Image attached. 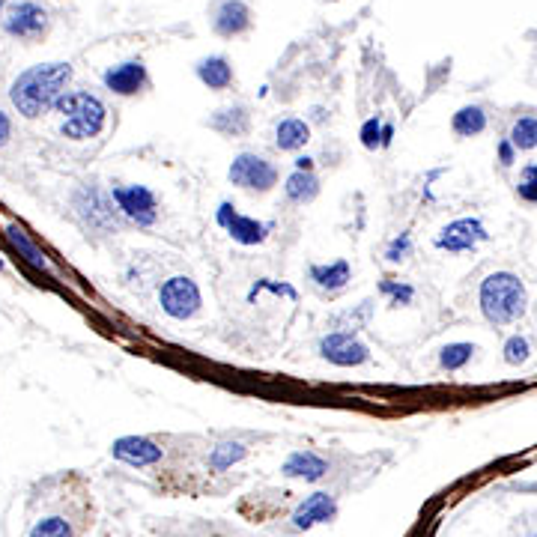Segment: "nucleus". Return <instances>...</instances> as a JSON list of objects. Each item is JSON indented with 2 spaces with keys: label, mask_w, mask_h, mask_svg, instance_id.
I'll list each match as a JSON object with an SVG mask.
<instances>
[{
  "label": "nucleus",
  "mask_w": 537,
  "mask_h": 537,
  "mask_svg": "<svg viewBox=\"0 0 537 537\" xmlns=\"http://www.w3.org/2000/svg\"><path fill=\"white\" fill-rule=\"evenodd\" d=\"M3 3H6V0H0V15H3Z\"/></svg>",
  "instance_id": "e433bc0d"
},
{
  "label": "nucleus",
  "mask_w": 537,
  "mask_h": 537,
  "mask_svg": "<svg viewBox=\"0 0 537 537\" xmlns=\"http://www.w3.org/2000/svg\"><path fill=\"white\" fill-rule=\"evenodd\" d=\"M308 275L320 290H329V293H338L353 281V269H350L347 260H335V263H326V266H311Z\"/></svg>",
  "instance_id": "dca6fc26"
},
{
  "label": "nucleus",
  "mask_w": 537,
  "mask_h": 537,
  "mask_svg": "<svg viewBox=\"0 0 537 537\" xmlns=\"http://www.w3.org/2000/svg\"><path fill=\"white\" fill-rule=\"evenodd\" d=\"M451 129H454V135H460V138H475V135H481V132L487 129V114H484V108H481V105H466V108H460V111L454 114V120H451Z\"/></svg>",
  "instance_id": "5701e85b"
},
{
  "label": "nucleus",
  "mask_w": 537,
  "mask_h": 537,
  "mask_svg": "<svg viewBox=\"0 0 537 537\" xmlns=\"http://www.w3.org/2000/svg\"><path fill=\"white\" fill-rule=\"evenodd\" d=\"M242 457H245V445H242V442H221V445H215L212 454H209V469L224 472V469H230L233 463H239Z\"/></svg>",
  "instance_id": "a878e982"
},
{
  "label": "nucleus",
  "mask_w": 537,
  "mask_h": 537,
  "mask_svg": "<svg viewBox=\"0 0 537 537\" xmlns=\"http://www.w3.org/2000/svg\"><path fill=\"white\" fill-rule=\"evenodd\" d=\"M75 209L81 215V221L93 230H117V209L111 194H105L96 185H81L75 191Z\"/></svg>",
  "instance_id": "6e6552de"
},
{
  "label": "nucleus",
  "mask_w": 537,
  "mask_h": 537,
  "mask_svg": "<svg viewBox=\"0 0 537 537\" xmlns=\"http://www.w3.org/2000/svg\"><path fill=\"white\" fill-rule=\"evenodd\" d=\"M284 194L290 203H311L320 194V179L311 171H293L284 182Z\"/></svg>",
  "instance_id": "4be33fe9"
},
{
  "label": "nucleus",
  "mask_w": 537,
  "mask_h": 537,
  "mask_svg": "<svg viewBox=\"0 0 537 537\" xmlns=\"http://www.w3.org/2000/svg\"><path fill=\"white\" fill-rule=\"evenodd\" d=\"M311 165H314V159H308V156L296 159V171H311Z\"/></svg>",
  "instance_id": "c9c22d12"
},
{
  "label": "nucleus",
  "mask_w": 537,
  "mask_h": 537,
  "mask_svg": "<svg viewBox=\"0 0 537 537\" xmlns=\"http://www.w3.org/2000/svg\"><path fill=\"white\" fill-rule=\"evenodd\" d=\"M27 537H72V529L63 517H42L33 523Z\"/></svg>",
  "instance_id": "cd10ccee"
},
{
  "label": "nucleus",
  "mask_w": 537,
  "mask_h": 537,
  "mask_svg": "<svg viewBox=\"0 0 537 537\" xmlns=\"http://www.w3.org/2000/svg\"><path fill=\"white\" fill-rule=\"evenodd\" d=\"M57 123H60V135L69 141H90L105 129L108 120V108L99 96L87 93V90H75V93H63L60 102L54 105Z\"/></svg>",
  "instance_id": "7ed1b4c3"
},
{
  "label": "nucleus",
  "mask_w": 537,
  "mask_h": 537,
  "mask_svg": "<svg viewBox=\"0 0 537 537\" xmlns=\"http://www.w3.org/2000/svg\"><path fill=\"white\" fill-rule=\"evenodd\" d=\"M511 147L520 153H529L537 147V117H520L514 126H511V135H508Z\"/></svg>",
  "instance_id": "b1692460"
},
{
  "label": "nucleus",
  "mask_w": 537,
  "mask_h": 537,
  "mask_svg": "<svg viewBox=\"0 0 537 537\" xmlns=\"http://www.w3.org/2000/svg\"><path fill=\"white\" fill-rule=\"evenodd\" d=\"M320 356L338 367H358V364L370 361V350L353 332H329L320 341Z\"/></svg>",
  "instance_id": "9b49d317"
},
{
  "label": "nucleus",
  "mask_w": 537,
  "mask_h": 537,
  "mask_svg": "<svg viewBox=\"0 0 537 537\" xmlns=\"http://www.w3.org/2000/svg\"><path fill=\"white\" fill-rule=\"evenodd\" d=\"M9 138H12V120L0 111V150L9 144Z\"/></svg>",
  "instance_id": "72a5a7b5"
},
{
  "label": "nucleus",
  "mask_w": 537,
  "mask_h": 537,
  "mask_svg": "<svg viewBox=\"0 0 537 537\" xmlns=\"http://www.w3.org/2000/svg\"><path fill=\"white\" fill-rule=\"evenodd\" d=\"M111 200L117 212L138 227H153L159 221V200L147 185H114Z\"/></svg>",
  "instance_id": "20e7f679"
},
{
  "label": "nucleus",
  "mask_w": 537,
  "mask_h": 537,
  "mask_svg": "<svg viewBox=\"0 0 537 537\" xmlns=\"http://www.w3.org/2000/svg\"><path fill=\"white\" fill-rule=\"evenodd\" d=\"M517 194L526 203H537V162L523 168V174L517 179Z\"/></svg>",
  "instance_id": "c756f323"
},
{
  "label": "nucleus",
  "mask_w": 537,
  "mask_h": 537,
  "mask_svg": "<svg viewBox=\"0 0 537 537\" xmlns=\"http://www.w3.org/2000/svg\"><path fill=\"white\" fill-rule=\"evenodd\" d=\"M218 224L227 230V236L239 245H263L272 233V224L266 221H257V218H248L242 212H236V206L230 200H224L218 206Z\"/></svg>",
  "instance_id": "9d476101"
},
{
  "label": "nucleus",
  "mask_w": 537,
  "mask_h": 537,
  "mask_svg": "<svg viewBox=\"0 0 537 537\" xmlns=\"http://www.w3.org/2000/svg\"><path fill=\"white\" fill-rule=\"evenodd\" d=\"M409 254H412V236H409V233L394 236V239L388 242V248H385V260H388V263H403Z\"/></svg>",
  "instance_id": "7c9ffc66"
},
{
  "label": "nucleus",
  "mask_w": 537,
  "mask_h": 537,
  "mask_svg": "<svg viewBox=\"0 0 537 537\" xmlns=\"http://www.w3.org/2000/svg\"><path fill=\"white\" fill-rule=\"evenodd\" d=\"M281 475L284 478H299V481H320V478L329 475V463L314 451H293L284 460Z\"/></svg>",
  "instance_id": "2eb2a0df"
},
{
  "label": "nucleus",
  "mask_w": 537,
  "mask_h": 537,
  "mask_svg": "<svg viewBox=\"0 0 537 537\" xmlns=\"http://www.w3.org/2000/svg\"><path fill=\"white\" fill-rule=\"evenodd\" d=\"M338 517V502L332 493H311L293 514V529L308 532L320 523H332Z\"/></svg>",
  "instance_id": "ddd939ff"
},
{
  "label": "nucleus",
  "mask_w": 537,
  "mask_h": 537,
  "mask_svg": "<svg viewBox=\"0 0 537 537\" xmlns=\"http://www.w3.org/2000/svg\"><path fill=\"white\" fill-rule=\"evenodd\" d=\"M379 293L388 296V302H391L394 308L412 305V299H415V290H412L409 284H400V281H382V284H379Z\"/></svg>",
  "instance_id": "c85d7f7f"
},
{
  "label": "nucleus",
  "mask_w": 537,
  "mask_h": 537,
  "mask_svg": "<svg viewBox=\"0 0 537 537\" xmlns=\"http://www.w3.org/2000/svg\"><path fill=\"white\" fill-rule=\"evenodd\" d=\"M502 353H505V361H508L511 367H520V364H526L529 356H532V344H529L526 335H514V338L505 341Z\"/></svg>",
  "instance_id": "bb28decb"
},
{
  "label": "nucleus",
  "mask_w": 537,
  "mask_h": 537,
  "mask_svg": "<svg viewBox=\"0 0 537 537\" xmlns=\"http://www.w3.org/2000/svg\"><path fill=\"white\" fill-rule=\"evenodd\" d=\"M69 81H72V66L69 63H39V66L24 69L12 81L9 99H12V105H15V111L21 117L36 120V117L54 111V105L66 93Z\"/></svg>",
  "instance_id": "f257e3e1"
},
{
  "label": "nucleus",
  "mask_w": 537,
  "mask_h": 537,
  "mask_svg": "<svg viewBox=\"0 0 537 537\" xmlns=\"http://www.w3.org/2000/svg\"><path fill=\"white\" fill-rule=\"evenodd\" d=\"M0 269H3V260H0Z\"/></svg>",
  "instance_id": "4c0bfd02"
},
{
  "label": "nucleus",
  "mask_w": 537,
  "mask_h": 537,
  "mask_svg": "<svg viewBox=\"0 0 537 537\" xmlns=\"http://www.w3.org/2000/svg\"><path fill=\"white\" fill-rule=\"evenodd\" d=\"M197 78L209 87V90H224L233 81V69L224 57H206L197 63Z\"/></svg>",
  "instance_id": "412c9836"
},
{
  "label": "nucleus",
  "mask_w": 537,
  "mask_h": 537,
  "mask_svg": "<svg viewBox=\"0 0 537 537\" xmlns=\"http://www.w3.org/2000/svg\"><path fill=\"white\" fill-rule=\"evenodd\" d=\"M499 162H502L505 168H511V165L517 162V150L511 147V141H502V144H499Z\"/></svg>",
  "instance_id": "473e14b6"
},
{
  "label": "nucleus",
  "mask_w": 537,
  "mask_h": 537,
  "mask_svg": "<svg viewBox=\"0 0 537 537\" xmlns=\"http://www.w3.org/2000/svg\"><path fill=\"white\" fill-rule=\"evenodd\" d=\"M487 239H490V230L484 227L481 218H457L436 233L433 245L436 251H445V254H466V251H475Z\"/></svg>",
  "instance_id": "0eeeda50"
},
{
  "label": "nucleus",
  "mask_w": 537,
  "mask_h": 537,
  "mask_svg": "<svg viewBox=\"0 0 537 537\" xmlns=\"http://www.w3.org/2000/svg\"><path fill=\"white\" fill-rule=\"evenodd\" d=\"M3 30L15 39H39L48 30V9L36 0H18L6 9Z\"/></svg>",
  "instance_id": "1a4fd4ad"
},
{
  "label": "nucleus",
  "mask_w": 537,
  "mask_h": 537,
  "mask_svg": "<svg viewBox=\"0 0 537 537\" xmlns=\"http://www.w3.org/2000/svg\"><path fill=\"white\" fill-rule=\"evenodd\" d=\"M391 138H394V129H391V123H382V147H388V144H391Z\"/></svg>",
  "instance_id": "f704fd0d"
},
{
  "label": "nucleus",
  "mask_w": 537,
  "mask_h": 537,
  "mask_svg": "<svg viewBox=\"0 0 537 537\" xmlns=\"http://www.w3.org/2000/svg\"><path fill=\"white\" fill-rule=\"evenodd\" d=\"M361 144H364V150H379L382 147V123L376 120V117H370L364 126H361Z\"/></svg>",
  "instance_id": "2f4dec72"
},
{
  "label": "nucleus",
  "mask_w": 537,
  "mask_h": 537,
  "mask_svg": "<svg viewBox=\"0 0 537 537\" xmlns=\"http://www.w3.org/2000/svg\"><path fill=\"white\" fill-rule=\"evenodd\" d=\"M478 305L487 323L511 326L529 311V293H526V284L514 272H493L481 281Z\"/></svg>",
  "instance_id": "f03ea898"
},
{
  "label": "nucleus",
  "mask_w": 537,
  "mask_h": 537,
  "mask_svg": "<svg viewBox=\"0 0 537 537\" xmlns=\"http://www.w3.org/2000/svg\"><path fill=\"white\" fill-rule=\"evenodd\" d=\"M209 126H212L215 132L227 135V138H239V135L248 132L251 117H248V111H245L242 105H233V108H221V111L209 120Z\"/></svg>",
  "instance_id": "aec40b11"
},
{
  "label": "nucleus",
  "mask_w": 537,
  "mask_h": 537,
  "mask_svg": "<svg viewBox=\"0 0 537 537\" xmlns=\"http://www.w3.org/2000/svg\"><path fill=\"white\" fill-rule=\"evenodd\" d=\"M6 239L12 242V248L18 251V257H24L33 269H48V257H45V251L27 236V230H24L21 224H9V227H6Z\"/></svg>",
  "instance_id": "6ab92c4d"
},
{
  "label": "nucleus",
  "mask_w": 537,
  "mask_h": 537,
  "mask_svg": "<svg viewBox=\"0 0 537 537\" xmlns=\"http://www.w3.org/2000/svg\"><path fill=\"white\" fill-rule=\"evenodd\" d=\"M478 353V347L475 344H448V347H442L439 350V367L442 370H463L472 358Z\"/></svg>",
  "instance_id": "393cba45"
},
{
  "label": "nucleus",
  "mask_w": 537,
  "mask_h": 537,
  "mask_svg": "<svg viewBox=\"0 0 537 537\" xmlns=\"http://www.w3.org/2000/svg\"><path fill=\"white\" fill-rule=\"evenodd\" d=\"M227 177L233 185L245 188V191H257V194H266L278 185V168L257 156V153H239L227 171Z\"/></svg>",
  "instance_id": "423d86ee"
},
{
  "label": "nucleus",
  "mask_w": 537,
  "mask_h": 537,
  "mask_svg": "<svg viewBox=\"0 0 537 537\" xmlns=\"http://www.w3.org/2000/svg\"><path fill=\"white\" fill-rule=\"evenodd\" d=\"M111 454L120 463L132 466V469H147V466H156L165 451L153 439H147V436H120L111 445Z\"/></svg>",
  "instance_id": "f8f14e48"
},
{
  "label": "nucleus",
  "mask_w": 537,
  "mask_h": 537,
  "mask_svg": "<svg viewBox=\"0 0 537 537\" xmlns=\"http://www.w3.org/2000/svg\"><path fill=\"white\" fill-rule=\"evenodd\" d=\"M251 27V12L242 0H227L215 15V30L221 36H236Z\"/></svg>",
  "instance_id": "f3484780"
},
{
  "label": "nucleus",
  "mask_w": 537,
  "mask_h": 537,
  "mask_svg": "<svg viewBox=\"0 0 537 537\" xmlns=\"http://www.w3.org/2000/svg\"><path fill=\"white\" fill-rule=\"evenodd\" d=\"M159 305H162V311H165L171 320H191V317L200 311V305H203V296H200L197 281H191L188 275L168 278V281L159 287Z\"/></svg>",
  "instance_id": "39448f33"
},
{
  "label": "nucleus",
  "mask_w": 537,
  "mask_h": 537,
  "mask_svg": "<svg viewBox=\"0 0 537 537\" xmlns=\"http://www.w3.org/2000/svg\"><path fill=\"white\" fill-rule=\"evenodd\" d=\"M308 141H311V126L305 120H299V117H287V120H281L275 126V144H278V150L293 153V150H302Z\"/></svg>",
  "instance_id": "a211bd4d"
},
{
  "label": "nucleus",
  "mask_w": 537,
  "mask_h": 537,
  "mask_svg": "<svg viewBox=\"0 0 537 537\" xmlns=\"http://www.w3.org/2000/svg\"><path fill=\"white\" fill-rule=\"evenodd\" d=\"M144 84H147V69L141 60H129L105 72V87L117 96H135L144 90Z\"/></svg>",
  "instance_id": "4468645a"
}]
</instances>
